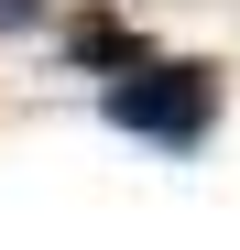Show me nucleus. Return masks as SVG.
<instances>
[{"label":"nucleus","mask_w":240,"mask_h":250,"mask_svg":"<svg viewBox=\"0 0 240 250\" xmlns=\"http://www.w3.org/2000/svg\"><path fill=\"white\" fill-rule=\"evenodd\" d=\"M98 120H109V131H131V142L196 152V142L218 131V65H196V55H142L131 76H109V87H98Z\"/></svg>","instance_id":"1"},{"label":"nucleus","mask_w":240,"mask_h":250,"mask_svg":"<svg viewBox=\"0 0 240 250\" xmlns=\"http://www.w3.org/2000/svg\"><path fill=\"white\" fill-rule=\"evenodd\" d=\"M142 55H153V44H142L120 11H76V22H66V65H88V76H131Z\"/></svg>","instance_id":"2"},{"label":"nucleus","mask_w":240,"mask_h":250,"mask_svg":"<svg viewBox=\"0 0 240 250\" xmlns=\"http://www.w3.org/2000/svg\"><path fill=\"white\" fill-rule=\"evenodd\" d=\"M0 22H44V0H0Z\"/></svg>","instance_id":"3"}]
</instances>
